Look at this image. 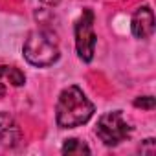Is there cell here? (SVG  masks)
Instances as JSON below:
<instances>
[{"instance_id":"ba28073f","label":"cell","mask_w":156,"mask_h":156,"mask_svg":"<svg viewBox=\"0 0 156 156\" xmlns=\"http://www.w3.org/2000/svg\"><path fill=\"white\" fill-rule=\"evenodd\" d=\"M62 154H90V147L87 143H83L81 140L72 138V140H66L64 141Z\"/></svg>"},{"instance_id":"30bf717a","label":"cell","mask_w":156,"mask_h":156,"mask_svg":"<svg viewBox=\"0 0 156 156\" xmlns=\"http://www.w3.org/2000/svg\"><path fill=\"white\" fill-rule=\"evenodd\" d=\"M140 151H141V154H145V152H149V154H154V151H156V147H154V140H152V138L145 140V143H143V147H141Z\"/></svg>"},{"instance_id":"5b68a950","label":"cell","mask_w":156,"mask_h":156,"mask_svg":"<svg viewBox=\"0 0 156 156\" xmlns=\"http://www.w3.org/2000/svg\"><path fill=\"white\" fill-rule=\"evenodd\" d=\"M22 141V130L9 112H0V143L4 147H17Z\"/></svg>"},{"instance_id":"8fae6325","label":"cell","mask_w":156,"mask_h":156,"mask_svg":"<svg viewBox=\"0 0 156 156\" xmlns=\"http://www.w3.org/2000/svg\"><path fill=\"white\" fill-rule=\"evenodd\" d=\"M41 2H42V4H46V6H57L61 0H41Z\"/></svg>"},{"instance_id":"6da1fadb","label":"cell","mask_w":156,"mask_h":156,"mask_svg":"<svg viewBox=\"0 0 156 156\" xmlns=\"http://www.w3.org/2000/svg\"><path fill=\"white\" fill-rule=\"evenodd\" d=\"M55 112V119L61 129H73L92 118L94 105L79 87H68L61 92Z\"/></svg>"},{"instance_id":"277c9868","label":"cell","mask_w":156,"mask_h":156,"mask_svg":"<svg viewBox=\"0 0 156 156\" xmlns=\"http://www.w3.org/2000/svg\"><path fill=\"white\" fill-rule=\"evenodd\" d=\"M96 33H94V13L92 9H83L79 20L75 22V48L81 61L90 62L96 51Z\"/></svg>"},{"instance_id":"8992f818","label":"cell","mask_w":156,"mask_h":156,"mask_svg":"<svg viewBox=\"0 0 156 156\" xmlns=\"http://www.w3.org/2000/svg\"><path fill=\"white\" fill-rule=\"evenodd\" d=\"M132 35L136 39H149L154 31V13L149 6H141L132 15Z\"/></svg>"},{"instance_id":"7a4b0ae2","label":"cell","mask_w":156,"mask_h":156,"mask_svg":"<svg viewBox=\"0 0 156 156\" xmlns=\"http://www.w3.org/2000/svg\"><path fill=\"white\" fill-rule=\"evenodd\" d=\"M24 57L30 64L44 68V66H51L53 62H57L61 51H59V41L57 35L50 30H35L28 35V39L24 41Z\"/></svg>"},{"instance_id":"52a82bcc","label":"cell","mask_w":156,"mask_h":156,"mask_svg":"<svg viewBox=\"0 0 156 156\" xmlns=\"http://www.w3.org/2000/svg\"><path fill=\"white\" fill-rule=\"evenodd\" d=\"M26 83V75L24 72H20L15 66H8L2 64L0 66V96H4V87L11 85V87H22Z\"/></svg>"},{"instance_id":"3957f363","label":"cell","mask_w":156,"mask_h":156,"mask_svg":"<svg viewBox=\"0 0 156 156\" xmlns=\"http://www.w3.org/2000/svg\"><path fill=\"white\" fill-rule=\"evenodd\" d=\"M96 134L98 138L108 145V147H116L118 143L125 141L130 134H132V127L129 125V121L123 118L121 110H114V112H107L98 119L96 125Z\"/></svg>"},{"instance_id":"9c48e42d","label":"cell","mask_w":156,"mask_h":156,"mask_svg":"<svg viewBox=\"0 0 156 156\" xmlns=\"http://www.w3.org/2000/svg\"><path fill=\"white\" fill-rule=\"evenodd\" d=\"M134 107H138V108H145V110H152V108H154V98H151V96L136 98V99H134Z\"/></svg>"}]
</instances>
